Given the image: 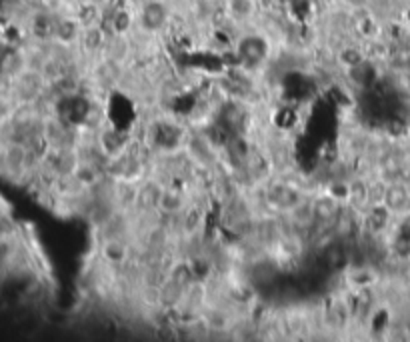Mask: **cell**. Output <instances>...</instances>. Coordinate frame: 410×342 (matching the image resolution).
Listing matches in <instances>:
<instances>
[{
	"label": "cell",
	"instance_id": "6da1fadb",
	"mask_svg": "<svg viewBox=\"0 0 410 342\" xmlns=\"http://www.w3.org/2000/svg\"><path fill=\"white\" fill-rule=\"evenodd\" d=\"M43 152L21 142L0 140V176L14 186L28 188L41 169Z\"/></svg>",
	"mask_w": 410,
	"mask_h": 342
},
{
	"label": "cell",
	"instance_id": "ba28073f",
	"mask_svg": "<svg viewBox=\"0 0 410 342\" xmlns=\"http://www.w3.org/2000/svg\"><path fill=\"white\" fill-rule=\"evenodd\" d=\"M394 216H404L410 213V184L406 181H390L384 188V204Z\"/></svg>",
	"mask_w": 410,
	"mask_h": 342
},
{
	"label": "cell",
	"instance_id": "8fae6325",
	"mask_svg": "<svg viewBox=\"0 0 410 342\" xmlns=\"http://www.w3.org/2000/svg\"><path fill=\"white\" fill-rule=\"evenodd\" d=\"M186 290L179 287L177 282H172L170 278H167L162 282V287L158 289V302H160V309L169 314H174L177 310L182 306V300H184Z\"/></svg>",
	"mask_w": 410,
	"mask_h": 342
},
{
	"label": "cell",
	"instance_id": "9c48e42d",
	"mask_svg": "<svg viewBox=\"0 0 410 342\" xmlns=\"http://www.w3.org/2000/svg\"><path fill=\"white\" fill-rule=\"evenodd\" d=\"M100 56H105L120 66H132L135 65V48L130 43V36L108 34V41H106L105 50Z\"/></svg>",
	"mask_w": 410,
	"mask_h": 342
},
{
	"label": "cell",
	"instance_id": "8992f818",
	"mask_svg": "<svg viewBox=\"0 0 410 342\" xmlns=\"http://www.w3.org/2000/svg\"><path fill=\"white\" fill-rule=\"evenodd\" d=\"M95 255L110 267H122L135 257V246L127 238H105L95 242Z\"/></svg>",
	"mask_w": 410,
	"mask_h": 342
},
{
	"label": "cell",
	"instance_id": "277c9868",
	"mask_svg": "<svg viewBox=\"0 0 410 342\" xmlns=\"http://www.w3.org/2000/svg\"><path fill=\"white\" fill-rule=\"evenodd\" d=\"M11 97L16 107L38 105L48 97V80L38 68H26L11 82Z\"/></svg>",
	"mask_w": 410,
	"mask_h": 342
},
{
	"label": "cell",
	"instance_id": "7a4b0ae2",
	"mask_svg": "<svg viewBox=\"0 0 410 342\" xmlns=\"http://www.w3.org/2000/svg\"><path fill=\"white\" fill-rule=\"evenodd\" d=\"M135 4H137L138 31L162 36L169 43L170 34L179 21L174 0H138Z\"/></svg>",
	"mask_w": 410,
	"mask_h": 342
},
{
	"label": "cell",
	"instance_id": "5b68a950",
	"mask_svg": "<svg viewBox=\"0 0 410 342\" xmlns=\"http://www.w3.org/2000/svg\"><path fill=\"white\" fill-rule=\"evenodd\" d=\"M263 12L264 0H222V16L238 28L256 24Z\"/></svg>",
	"mask_w": 410,
	"mask_h": 342
},
{
	"label": "cell",
	"instance_id": "7c38bea8",
	"mask_svg": "<svg viewBox=\"0 0 410 342\" xmlns=\"http://www.w3.org/2000/svg\"><path fill=\"white\" fill-rule=\"evenodd\" d=\"M337 4L345 6L350 12H362V11H370L374 0H335Z\"/></svg>",
	"mask_w": 410,
	"mask_h": 342
},
{
	"label": "cell",
	"instance_id": "30bf717a",
	"mask_svg": "<svg viewBox=\"0 0 410 342\" xmlns=\"http://www.w3.org/2000/svg\"><path fill=\"white\" fill-rule=\"evenodd\" d=\"M138 184H140V182L116 181V178H112V201H115L118 210L135 213L138 196Z\"/></svg>",
	"mask_w": 410,
	"mask_h": 342
},
{
	"label": "cell",
	"instance_id": "3957f363",
	"mask_svg": "<svg viewBox=\"0 0 410 342\" xmlns=\"http://www.w3.org/2000/svg\"><path fill=\"white\" fill-rule=\"evenodd\" d=\"M184 154L189 161L199 169L200 172L211 174L216 169H221V152L222 150L212 142L202 130H189V137L184 140Z\"/></svg>",
	"mask_w": 410,
	"mask_h": 342
},
{
	"label": "cell",
	"instance_id": "52a82bcc",
	"mask_svg": "<svg viewBox=\"0 0 410 342\" xmlns=\"http://www.w3.org/2000/svg\"><path fill=\"white\" fill-rule=\"evenodd\" d=\"M189 204V194L182 188V184H167V186H162V191H160L157 210L160 213V216H164V218H174V216H179Z\"/></svg>",
	"mask_w": 410,
	"mask_h": 342
}]
</instances>
